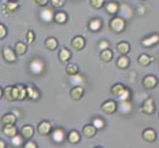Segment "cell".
I'll use <instances>...</instances> for the list:
<instances>
[{
  "label": "cell",
  "instance_id": "46",
  "mask_svg": "<svg viewBox=\"0 0 159 148\" xmlns=\"http://www.w3.org/2000/svg\"><path fill=\"white\" fill-rule=\"evenodd\" d=\"M48 0H35L36 4L39 5V6H42V7L46 6V5L48 4Z\"/></svg>",
  "mask_w": 159,
  "mask_h": 148
},
{
  "label": "cell",
  "instance_id": "20",
  "mask_svg": "<svg viewBox=\"0 0 159 148\" xmlns=\"http://www.w3.org/2000/svg\"><path fill=\"white\" fill-rule=\"evenodd\" d=\"M26 90H27V97H29L30 99H32V100H38L41 96L40 91L37 88H35L34 86L26 87Z\"/></svg>",
  "mask_w": 159,
  "mask_h": 148
},
{
  "label": "cell",
  "instance_id": "16",
  "mask_svg": "<svg viewBox=\"0 0 159 148\" xmlns=\"http://www.w3.org/2000/svg\"><path fill=\"white\" fill-rule=\"evenodd\" d=\"M158 41H159V36L158 34H153L149 37L145 38V39H143L141 41V43L143 45L144 47H152L156 45V43H158Z\"/></svg>",
  "mask_w": 159,
  "mask_h": 148
},
{
  "label": "cell",
  "instance_id": "28",
  "mask_svg": "<svg viewBox=\"0 0 159 148\" xmlns=\"http://www.w3.org/2000/svg\"><path fill=\"white\" fill-rule=\"evenodd\" d=\"M53 20L56 21L57 24H64V23H66V21H67V15L65 12L60 11V12H57L53 15Z\"/></svg>",
  "mask_w": 159,
  "mask_h": 148
},
{
  "label": "cell",
  "instance_id": "23",
  "mask_svg": "<svg viewBox=\"0 0 159 148\" xmlns=\"http://www.w3.org/2000/svg\"><path fill=\"white\" fill-rule=\"evenodd\" d=\"M96 131L97 129L95 128V127L93 124H88V125H85L83 128V130H82V132H83L84 136H86L87 138H91L93 137L95 134H96Z\"/></svg>",
  "mask_w": 159,
  "mask_h": 148
},
{
  "label": "cell",
  "instance_id": "42",
  "mask_svg": "<svg viewBox=\"0 0 159 148\" xmlns=\"http://www.w3.org/2000/svg\"><path fill=\"white\" fill-rule=\"evenodd\" d=\"M65 0H51V5L52 8H60L64 4Z\"/></svg>",
  "mask_w": 159,
  "mask_h": 148
},
{
  "label": "cell",
  "instance_id": "10",
  "mask_svg": "<svg viewBox=\"0 0 159 148\" xmlns=\"http://www.w3.org/2000/svg\"><path fill=\"white\" fill-rule=\"evenodd\" d=\"M20 7V5L18 2H15V1H8V2H5L2 6V10L5 14H12L14 13L15 11H17Z\"/></svg>",
  "mask_w": 159,
  "mask_h": 148
},
{
  "label": "cell",
  "instance_id": "4",
  "mask_svg": "<svg viewBox=\"0 0 159 148\" xmlns=\"http://www.w3.org/2000/svg\"><path fill=\"white\" fill-rule=\"evenodd\" d=\"M5 100L8 102H14L18 100V90L16 86H7L3 91Z\"/></svg>",
  "mask_w": 159,
  "mask_h": 148
},
{
  "label": "cell",
  "instance_id": "34",
  "mask_svg": "<svg viewBox=\"0 0 159 148\" xmlns=\"http://www.w3.org/2000/svg\"><path fill=\"white\" fill-rule=\"evenodd\" d=\"M70 80H71V83H72L73 85L77 86V85H81L84 83V78L83 76H82L81 74H79L78 72L74 74V75H71L70 76Z\"/></svg>",
  "mask_w": 159,
  "mask_h": 148
},
{
  "label": "cell",
  "instance_id": "45",
  "mask_svg": "<svg viewBox=\"0 0 159 148\" xmlns=\"http://www.w3.org/2000/svg\"><path fill=\"white\" fill-rule=\"evenodd\" d=\"M7 36V30L5 28V26L3 24L0 23V40L4 39Z\"/></svg>",
  "mask_w": 159,
  "mask_h": 148
},
{
  "label": "cell",
  "instance_id": "8",
  "mask_svg": "<svg viewBox=\"0 0 159 148\" xmlns=\"http://www.w3.org/2000/svg\"><path fill=\"white\" fill-rule=\"evenodd\" d=\"M2 56L4 58L5 61L7 62H15L16 60H17V57H16V54L14 52L13 49H11L9 47H5L2 51Z\"/></svg>",
  "mask_w": 159,
  "mask_h": 148
},
{
  "label": "cell",
  "instance_id": "2",
  "mask_svg": "<svg viewBox=\"0 0 159 148\" xmlns=\"http://www.w3.org/2000/svg\"><path fill=\"white\" fill-rule=\"evenodd\" d=\"M30 71L34 75H41L45 70V62L40 57H36L31 60L30 62Z\"/></svg>",
  "mask_w": 159,
  "mask_h": 148
},
{
  "label": "cell",
  "instance_id": "31",
  "mask_svg": "<svg viewBox=\"0 0 159 148\" xmlns=\"http://www.w3.org/2000/svg\"><path fill=\"white\" fill-rule=\"evenodd\" d=\"M70 56H71V52L68 51L67 48L60 49V52L58 53V57H59V60L61 62H66L67 60L70 58Z\"/></svg>",
  "mask_w": 159,
  "mask_h": 148
},
{
  "label": "cell",
  "instance_id": "36",
  "mask_svg": "<svg viewBox=\"0 0 159 148\" xmlns=\"http://www.w3.org/2000/svg\"><path fill=\"white\" fill-rule=\"evenodd\" d=\"M17 90H18V100H24V99L27 97V90H26V87L24 85H17Z\"/></svg>",
  "mask_w": 159,
  "mask_h": 148
},
{
  "label": "cell",
  "instance_id": "41",
  "mask_svg": "<svg viewBox=\"0 0 159 148\" xmlns=\"http://www.w3.org/2000/svg\"><path fill=\"white\" fill-rule=\"evenodd\" d=\"M104 3H105V0H90L91 6L94 9H100V8H102Z\"/></svg>",
  "mask_w": 159,
  "mask_h": 148
},
{
  "label": "cell",
  "instance_id": "49",
  "mask_svg": "<svg viewBox=\"0 0 159 148\" xmlns=\"http://www.w3.org/2000/svg\"><path fill=\"white\" fill-rule=\"evenodd\" d=\"M2 95H3V91H2V89L0 88V98L2 97Z\"/></svg>",
  "mask_w": 159,
  "mask_h": 148
},
{
  "label": "cell",
  "instance_id": "6",
  "mask_svg": "<svg viewBox=\"0 0 159 148\" xmlns=\"http://www.w3.org/2000/svg\"><path fill=\"white\" fill-rule=\"evenodd\" d=\"M140 111L142 113H144L146 114H151L154 113L155 111V106H154V102H153V99L148 98L144 103L142 104V106L140 107Z\"/></svg>",
  "mask_w": 159,
  "mask_h": 148
},
{
  "label": "cell",
  "instance_id": "17",
  "mask_svg": "<svg viewBox=\"0 0 159 148\" xmlns=\"http://www.w3.org/2000/svg\"><path fill=\"white\" fill-rule=\"evenodd\" d=\"M156 132L152 128H146L142 132V138L147 142H153L156 140Z\"/></svg>",
  "mask_w": 159,
  "mask_h": 148
},
{
  "label": "cell",
  "instance_id": "25",
  "mask_svg": "<svg viewBox=\"0 0 159 148\" xmlns=\"http://www.w3.org/2000/svg\"><path fill=\"white\" fill-rule=\"evenodd\" d=\"M57 46H58V43L56 38H52V37L48 38L45 42V47L48 49V51H54V49L57 47Z\"/></svg>",
  "mask_w": 159,
  "mask_h": 148
},
{
  "label": "cell",
  "instance_id": "39",
  "mask_svg": "<svg viewBox=\"0 0 159 148\" xmlns=\"http://www.w3.org/2000/svg\"><path fill=\"white\" fill-rule=\"evenodd\" d=\"M23 139H24V138L22 137L21 135L16 134V135L13 136L12 139H11V143H12L13 146L19 147V146H21L22 144H23Z\"/></svg>",
  "mask_w": 159,
  "mask_h": 148
},
{
  "label": "cell",
  "instance_id": "35",
  "mask_svg": "<svg viewBox=\"0 0 159 148\" xmlns=\"http://www.w3.org/2000/svg\"><path fill=\"white\" fill-rule=\"evenodd\" d=\"M79 140H80V134L76 130H71L68 133V141L70 143L75 144V143H77V142H79Z\"/></svg>",
  "mask_w": 159,
  "mask_h": 148
},
{
  "label": "cell",
  "instance_id": "13",
  "mask_svg": "<svg viewBox=\"0 0 159 148\" xmlns=\"http://www.w3.org/2000/svg\"><path fill=\"white\" fill-rule=\"evenodd\" d=\"M83 95H84V90L80 85L73 87V88L70 90V93H69L70 98L74 101L81 100V98L83 97Z\"/></svg>",
  "mask_w": 159,
  "mask_h": 148
},
{
  "label": "cell",
  "instance_id": "22",
  "mask_svg": "<svg viewBox=\"0 0 159 148\" xmlns=\"http://www.w3.org/2000/svg\"><path fill=\"white\" fill-rule=\"evenodd\" d=\"M106 9V12L110 15H115L118 13L119 11V4L115 1H111V2H108L105 6Z\"/></svg>",
  "mask_w": 159,
  "mask_h": 148
},
{
  "label": "cell",
  "instance_id": "1",
  "mask_svg": "<svg viewBox=\"0 0 159 148\" xmlns=\"http://www.w3.org/2000/svg\"><path fill=\"white\" fill-rule=\"evenodd\" d=\"M125 28V20L122 17H114L109 22V30L114 34H120Z\"/></svg>",
  "mask_w": 159,
  "mask_h": 148
},
{
  "label": "cell",
  "instance_id": "50",
  "mask_svg": "<svg viewBox=\"0 0 159 148\" xmlns=\"http://www.w3.org/2000/svg\"><path fill=\"white\" fill-rule=\"evenodd\" d=\"M141 1H144V0H141Z\"/></svg>",
  "mask_w": 159,
  "mask_h": 148
},
{
  "label": "cell",
  "instance_id": "24",
  "mask_svg": "<svg viewBox=\"0 0 159 148\" xmlns=\"http://www.w3.org/2000/svg\"><path fill=\"white\" fill-rule=\"evenodd\" d=\"M3 133L5 135L9 136V137H13L14 135L17 134V128L14 124H6L3 128Z\"/></svg>",
  "mask_w": 159,
  "mask_h": 148
},
{
  "label": "cell",
  "instance_id": "19",
  "mask_svg": "<svg viewBox=\"0 0 159 148\" xmlns=\"http://www.w3.org/2000/svg\"><path fill=\"white\" fill-rule=\"evenodd\" d=\"M116 49L120 54L125 56V54H128L129 52L130 46H129V43L127 42H120L116 46Z\"/></svg>",
  "mask_w": 159,
  "mask_h": 148
},
{
  "label": "cell",
  "instance_id": "48",
  "mask_svg": "<svg viewBox=\"0 0 159 148\" xmlns=\"http://www.w3.org/2000/svg\"><path fill=\"white\" fill-rule=\"evenodd\" d=\"M5 146H6V144H5V142H4L2 139H0V148H4Z\"/></svg>",
  "mask_w": 159,
  "mask_h": 148
},
{
  "label": "cell",
  "instance_id": "43",
  "mask_svg": "<svg viewBox=\"0 0 159 148\" xmlns=\"http://www.w3.org/2000/svg\"><path fill=\"white\" fill-rule=\"evenodd\" d=\"M35 34H34V32L33 31H28V33H27V37H26V39H27V43H33L35 41Z\"/></svg>",
  "mask_w": 159,
  "mask_h": 148
},
{
  "label": "cell",
  "instance_id": "7",
  "mask_svg": "<svg viewBox=\"0 0 159 148\" xmlns=\"http://www.w3.org/2000/svg\"><path fill=\"white\" fill-rule=\"evenodd\" d=\"M157 83H158V80L155 76H153V75H147L143 78V80H142V85H143L145 89H148V90L155 88Z\"/></svg>",
  "mask_w": 159,
  "mask_h": 148
},
{
  "label": "cell",
  "instance_id": "11",
  "mask_svg": "<svg viewBox=\"0 0 159 148\" xmlns=\"http://www.w3.org/2000/svg\"><path fill=\"white\" fill-rule=\"evenodd\" d=\"M64 138H65V133L62 128H57L52 130V141L57 142V143H61V142L64 141Z\"/></svg>",
  "mask_w": 159,
  "mask_h": 148
},
{
  "label": "cell",
  "instance_id": "47",
  "mask_svg": "<svg viewBox=\"0 0 159 148\" xmlns=\"http://www.w3.org/2000/svg\"><path fill=\"white\" fill-rule=\"evenodd\" d=\"M25 148H37V145L35 142H33V141H28L27 143L24 145Z\"/></svg>",
  "mask_w": 159,
  "mask_h": 148
},
{
  "label": "cell",
  "instance_id": "40",
  "mask_svg": "<svg viewBox=\"0 0 159 148\" xmlns=\"http://www.w3.org/2000/svg\"><path fill=\"white\" fill-rule=\"evenodd\" d=\"M93 125H94L96 129H102L104 127H105V123H104L103 119L97 118V119H93Z\"/></svg>",
  "mask_w": 159,
  "mask_h": 148
},
{
  "label": "cell",
  "instance_id": "37",
  "mask_svg": "<svg viewBox=\"0 0 159 148\" xmlns=\"http://www.w3.org/2000/svg\"><path fill=\"white\" fill-rule=\"evenodd\" d=\"M78 70H79L78 66H77L76 64H74V63H70V64H68L67 66H66V68H65V71H66V73H67L69 76L76 74V73L78 72Z\"/></svg>",
  "mask_w": 159,
  "mask_h": 148
},
{
  "label": "cell",
  "instance_id": "21",
  "mask_svg": "<svg viewBox=\"0 0 159 148\" xmlns=\"http://www.w3.org/2000/svg\"><path fill=\"white\" fill-rule=\"evenodd\" d=\"M153 61V57L149 56L148 54H145V53H142L140 54V56H139L138 58V62L139 65H141V66H147V65H149L151 62Z\"/></svg>",
  "mask_w": 159,
  "mask_h": 148
},
{
  "label": "cell",
  "instance_id": "14",
  "mask_svg": "<svg viewBox=\"0 0 159 148\" xmlns=\"http://www.w3.org/2000/svg\"><path fill=\"white\" fill-rule=\"evenodd\" d=\"M85 47V39L82 36H77L71 41V47L75 51H81Z\"/></svg>",
  "mask_w": 159,
  "mask_h": 148
},
{
  "label": "cell",
  "instance_id": "27",
  "mask_svg": "<svg viewBox=\"0 0 159 148\" xmlns=\"http://www.w3.org/2000/svg\"><path fill=\"white\" fill-rule=\"evenodd\" d=\"M102 21L98 18H94L92 19L90 22H89V29L92 31V32H98L101 28H102Z\"/></svg>",
  "mask_w": 159,
  "mask_h": 148
},
{
  "label": "cell",
  "instance_id": "5",
  "mask_svg": "<svg viewBox=\"0 0 159 148\" xmlns=\"http://www.w3.org/2000/svg\"><path fill=\"white\" fill-rule=\"evenodd\" d=\"M118 109V105L117 103L113 101V100H109V101H106L105 103L103 104L101 106V110L104 114H114L115 112L117 111Z\"/></svg>",
  "mask_w": 159,
  "mask_h": 148
},
{
  "label": "cell",
  "instance_id": "26",
  "mask_svg": "<svg viewBox=\"0 0 159 148\" xmlns=\"http://www.w3.org/2000/svg\"><path fill=\"white\" fill-rule=\"evenodd\" d=\"M16 123V117L15 114H11V113H7L6 114L1 118V123L3 125H6V124H14Z\"/></svg>",
  "mask_w": 159,
  "mask_h": 148
},
{
  "label": "cell",
  "instance_id": "33",
  "mask_svg": "<svg viewBox=\"0 0 159 148\" xmlns=\"http://www.w3.org/2000/svg\"><path fill=\"white\" fill-rule=\"evenodd\" d=\"M125 89V86L123 84H120V83H117V84H115L112 88H111V94L115 97H119L120 94L124 91Z\"/></svg>",
  "mask_w": 159,
  "mask_h": 148
},
{
  "label": "cell",
  "instance_id": "44",
  "mask_svg": "<svg viewBox=\"0 0 159 148\" xmlns=\"http://www.w3.org/2000/svg\"><path fill=\"white\" fill-rule=\"evenodd\" d=\"M110 47V43L106 40H103L99 43V45H98V47H99V49H101V51H103V49H106V48H109Z\"/></svg>",
  "mask_w": 159,
  "mask_h": 148
},
{
  "label": "cell",
  "instance_id": "29",
  "mask_svg": "<svg viewBox=\"0 0 159 148\" xmlns=\"http://www.w3.org/2000/svg\"><path fill=\"white\" fill-rule=\"evenodd\" d=\"M100 58L105 62L111 61L113 58V52L109 48L103 49V51H101V52H100Z\"/></svg>",
  "mask_w": 159,
  "mask_h": 148
},
{
  "label": "cell",
  "instance_id": "32",
  "mask_svg": "<svg viewBox=\"0 0 159 148\" xmlns=\"http://www.w3.org/2000/svg\"><path fill=\"white\" fill-rule=\"evenodd\" d=\"M27 52V46L26 43L23 42H18L15 45V52L18 54V56H23Z\"/></svg>",
  "mask_w": 159,
  "mask_h": 148
},
{
  "label": "cell",
  "instance_id": "30",
  "mask_svg": "<svg viewBox=\"0 0 159 148\" xmlns=\"http://www.w3.org/2000/svg\"><path fill=\"white\" fill-rule=\"evenodd\" d=\"M129 65V59L125 56H122L120 57H119V59L117 60V66L120 69H125L128 68Z\"/></svg>",
  "mask_w": 159,
  "mask_h": 148
},
{
  "label": "cell",
  "instance_id": "15",
  "mask_svg": "<svg viewBox=\"0 0 159 148\" xmlns=\"http://www.w3.org/2000/svg\"><path fill=\"white\" fill-rule=\"evenodd\" d=\"M51 129H52V125L50 123L47 122V120H43V122H42L38 125V132H39L40 135H43V136L50 133Z\"/></svg>",
  "mask_w": 159,
  "mask_h": 148
},
{
  "label": "cell",
  "instance_id": "12",
  "mask_svg": "<svg viewBox=\"0 0 159 148\" xmlns=\"http://www.w3.org/2000/svg\"><path fill=\"white\" fill-rule=\"evenodd\" d=\"M119 110L122 114H129L133 111V104L129 100L120 101L119 103Z\"/></svg>",
  "mask_w": 159,
  "mask_h": 148
},
{
  "label": "cell",
  "instance_id": "9",
  "mask_svg": "<svg viewBox=\"0 0 159 148\" xmlns=\"http://www.w3.org/2000/svg\"><path fill=\"white\" fill-rule=\"evenodd\" d=\"M53 15L54 12L52 8H45L41 11L40 13V18L42 21H43L45 23H51L53 21Z\"/></svg>",
  "mask_w": 159,
  "mask_h": 148
},
{
  "label": "cell",
  "instance_id": "18",
  "mask_svg": "<svg viewBox=\"0 0 159 148\" xmlns=\"http://www.w3.org/2000/svg\"><path fill=\"white\" fill-rule=\"evenodd\" d=\"M34 135V128H33L32 125L30 124H26L24 125L21 129V136L24 139H30L32 136Z\"/></svg>",
  "mask_w": 159,
  "mask_h": 148
},
{
  "label": "cell",
  "instance_id": "38",
  "mask_svg": "<svg viewBox=\"0 0 159 148\" xmlns=\"http://www.w3.org/2000/svg\"><path fill=\"white\" fill-rule=\"evenodd\" d=\"M130 90L129 89V88H125V89H124V91L120 93V96L118 97V99H119V101H125V100H129L130 99Z\"/></svg>",
  "mask_w": 159,
  "mask_h": 148
},
{
  "label": "cell",
  "instance_id": "3",
  "mask_svg": "<svg viewBox=\"0 0 159 148\" xmlns=\"http://www.w3.org/2000/svg\"><path fill=\"white\" fill-rule=\"evenodd\" d=\"M119 14L120 17H122L124 20H129L133 17L134 15V10L131 8V6L128 3H123L119 5Z\"/></svg>",
  "mask_w": 159,
  "mask_h": 148
}]
</instances>
